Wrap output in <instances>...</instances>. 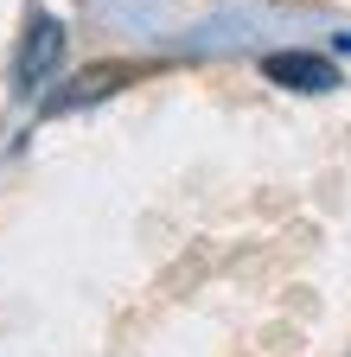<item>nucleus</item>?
<instances>
[{
    "instance_id": "7ed1b4c3",
    "label": "nucleus",
    "mask_w": 351,
    "mask_h": 357,
    "mask_svg": "<svg viewBox=\"0 0 351 357\" xmlns=\"http://www.w3.org/2000/svg\"><path fill=\"white\" fill-rule=\"evenodd\" d=\"M128 77H141V64H90L70 89H52L45 96V115H64V109H83V102H96V96H109V89H121Z\"/></svg>"
},
{
    "instance_id": "f257e3e1",
    "label": "nucleus",
    "mask_w": 351,
    "mask_h": 357,
    "mask_svg": "<svg viewBox=\"0 0 351 357\" xmlns=\"http://www.w3.org/2000/svg\"><path fill=\"white\" fill-rule=\"evenodd\" d=\"M58 64H64V20L32 13L20 52H13V89L20 96H45V83H58Z\"/></svg>"
},
{
    "instance_id": "20e7f679",
    "label": "nucleus",
    "mask_w": 351,
    "mask_h": 357,
    "mask_svg": "<svg viewBox=\"0 0 351 357\" xmlns=\"http://www.w3.org/2000/svg\"><path fill=\"white\" fill-rule=\"evenodd\" d=\"M338 52H351V32H345V38H338Z\"/></svg>"
},
{
    "instance_id": "f03ea898",
    "label": "nucleus",
    "mask_w": 351,
    "mask_h": 357,
    "mask_svg": "<svg viewBox=\"0 0 351 357\" xmlns=\"http://www.w3.org/2000/svg\"><path fill=\"white\" fill-rule=\"evenodd\" d=\"M262 77L281 83V89H294V96H326V89L345 83L326 52H269V58H262Z\"/></svg>"
}]
</instances>
